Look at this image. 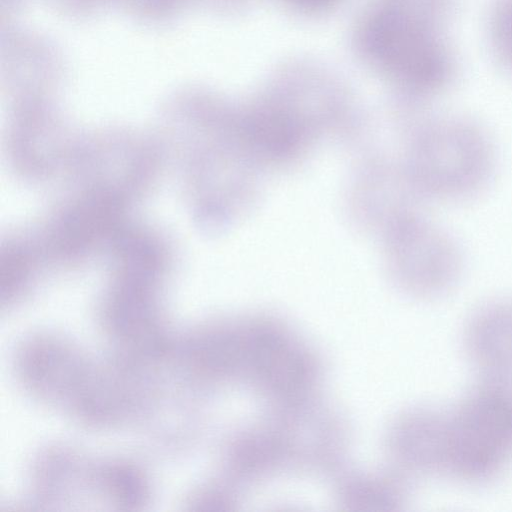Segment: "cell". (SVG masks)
<instances>
[{"mask_svg": "<svg viewBox=\"0 0 512 512\" xmlns=\"http://www.w3.org/2000/svg\"><path fill=\"white\" fill-rule=\"evenodd\" d=\"M402 265L405 280L414 292L439 297L457 284L463 258L459 245L445 230L409 220L402 232Z\"/></svg>", "mask_w": 512, "mask_h": 512, "instance_id": "3", "label": "cell"}, {"mask_svg": "<svg viewBox=\"0 0 512 512\" xmlns=\"http://www.w3.org/2000/svg\"><path fill=\"white\" fill-rule=\"evenodd\" d=\"M446 476L480 484L512 460V384L480 378L446 411Z\"/></svg>", "mask_w": 512, "mask_h": 512, "instance_id": "1", "label": "cell"}, {"mask_svg": "<svg viewBox=\"0 0 512 512\" xmlns=\"http://www.w3.org/2000/svg\"><path fill=\"white\" fill-rule=\"evenodd\" d=\"M464 349L480 378L512 383V298L474 311L464 329Z\"/></svg>", "mask_w": 512, "mask_h": 512, "instance_id": "4", "label": "cell"}, {"mask_svg": "<svg viewBox=\"0 0 512 512\" xmlns=\"http://www.w3.org/2000/svg\"><path fill=\"white\" fill-rule=\"evenodd\" d=\"M496 154L479 126L454 118L428 124L417 138L414 176L426 194L444 201L477 195L491 180Z\"/></svg>", "mask_w": 512, "mask_h": 512, "instance_id": "2", "label": "cell"}, {"mask_svg": "<svg viewBox=\"0 0 512 512\" xmlns=\"http://www.w3.org/2000/svg\"><path fill=\"white\" fill-rule=\"evenodd\" d=\"M300 2L301 4L307 5V6H321L329 3L332 0H296Z\"/></svg>", "mask_w": 512, "mask_h": 512, "instance_id": "6", "label": "cell"}, {"mask_svg": "<svg viewBox=\"0 0 512 512\" xmlns=\"http://www.w3.org/2000/svg\"><path fill=\"white\" fill-rule=\"evenodd\" d=\"M404 454L416 468L446 475V411L425 409L406 422Z\"/></svg>", "mask_w": 512, "mask_h": 512, "instance_id": "5", "label": "cell"}]
</instances>
